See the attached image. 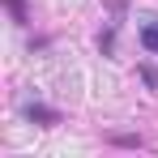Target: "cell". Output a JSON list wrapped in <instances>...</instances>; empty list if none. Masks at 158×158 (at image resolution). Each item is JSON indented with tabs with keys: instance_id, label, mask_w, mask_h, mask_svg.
I'll return each mask as SVG.
<instances>
[{
	"instance_id": "cell-4",
	"label": "cell",
	"mask_w": 158,
	"mask_h": 158,
	"mask_svg": "<svg viewBox=\"0 0 158 158\" xmlns=\"http://www.w3.org/2000/svg\"><path fill=\"white\" fill-rule=\"evenodd\" d=\"M141 81H145L150 90H158V69H150V64H145V69H141Z\"/></svg>"
},
{
	"instance_id": "cell-3",
	"label": "cell",
	"mask_w": 158,
	"mask_h": 158,
	"mask_svg": "<svg viewBox=\"0 0 158 158\" xmlns=\"http://www.w3.org/2000/svg\"><path fill=\"white\" fill-rule=\"evenodd\" d=\"M4 4H9V13L17 17V26H26V22H30V17H26V4H22V0H4Z\"/></svg>"
},
{
	"instance_id": "cell-2",
	"label": "cell",
	"mask_w": 158,
	"mask_h": 158,
	"mask_svg": "<svg viewBox=\"0 0 158 158\" xmlns=\"http://www.w3.org/2000/svg\"><path fill=\"white\" fill-rule=\"evenodd\" d=\"M141 47L150 56H158V22H150V26H141Z\"/></svg>"
},
{
	"instance_id": "cell-1",
	"label": "cell",
	"mask_w": 158,
	"mask_h": 158,
	"mask_svg": "<svg viewBox=\"0 0 158 158\" xmlns=\"http://www.w3.org/2000/svg\"><path fill=\"white\" fill-rule=\"evenodd\" d=\"M26 120H39V124H60V111L56 107H43V103H26Z\"/></svg>"
}]
</instances>
